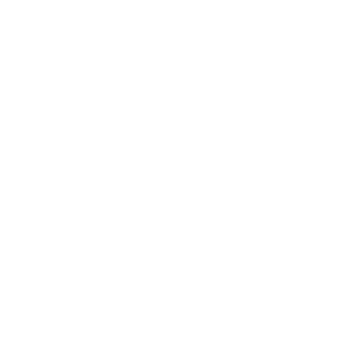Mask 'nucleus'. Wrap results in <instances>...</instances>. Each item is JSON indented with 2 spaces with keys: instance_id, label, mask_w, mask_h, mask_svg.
I'll list each match as a JSON object with an SVG mask.
<instances>
[]
</instances>
